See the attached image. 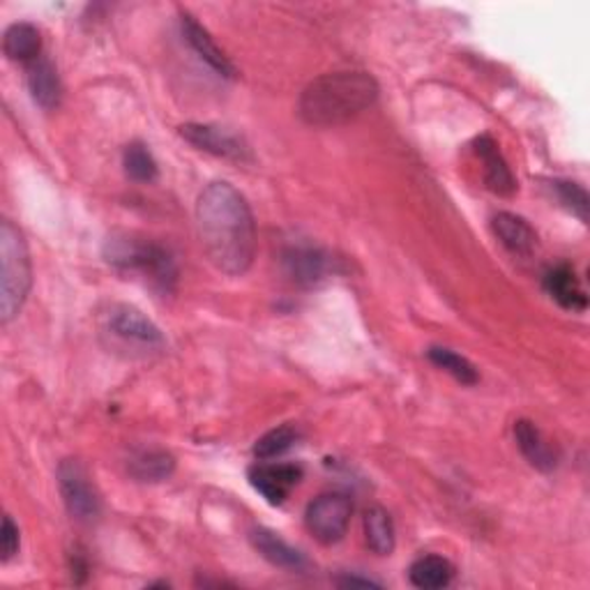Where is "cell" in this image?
<instances>
[{
	"label": "cell",
	"instance_id": "cell-1",
	"mask_svg": "<svg viewBox=\"0 0 590 590\" xmlns=\"http://www.w3.org/2000/svg\"><path fill=\"white\" fill-rule=\"evenodd\" d=\"M196 227L210 264L229 277H243L256 256V225L247 198L231 182H210L196 201Z\"/></svg>",
	"mask_w": 590,
	"mask_h": 590
},
{
	"label": "cell",
	"instance_id": "cell-2",
	"mask_svg": "<svg viewBox=\"0 0 590 590\" xmlns=\"http://www.w3.org/2000/svg\"><path fill=\"white\" fill-rule=\"evenodd\" d=\"M379 100V84L367 72H332L313 79L298 100V116L311 127L346 125Z\"/></svg>",
	"mask_w": 590,
	"mask_h": 590
},
{
	"label": "cell",
	"instance_id": "cell-3",
	"mask_svg": "<svg viewBox=\"0 0 590 590\" xmlns=\"http://www.w3.org/2000/svg\"><path fill=\"white\" fill-rule=\"evenodd\" d=\"M104 261L125 274H139L162 295H171L178 286V266L174 254L155 240L116 231L104 240Z\"/></svg>",
	"mask_w": 590,
	"mask_h": 590
},
{
	"label": "cell",
	"instance_id": "cell-4",
	"mask_svg": "<svg viewBox=\"0 0 590 590\" xmlns=\"http://www.w3.org/2000/svg\"><path fill=\"white\" fill-rule=\"evenodd\" d=\"M0 261H3V288H0V313L3 323H10L22 311L33 284L30 252L24 233L10 219L0 225Z\"/></svg>",
	"mask_w": 590,
	"mask_h": 590
},
{
	"label": "cell",
	"instance_id": "cell-5",
	"mask_svg": "<svg viewBox=\"0 0 590 590\" xmlns=\"http://www.w3.org/2000/svg\"><path fill=\"white\" fill-rule=\"evenodd\" d=\"M102 328L106 335L114 337L125 348L141 350V354H151V350L164 348L162 330L145 317V313L132 305L116 303L104 311Z\"/></svg>",
	"mask_w": 590,
	"mask_h": 590
},
{
	"label": "cell",
	"instance_id": "cell-6",
	"mask_svg": "<svg viewBox=\"0 0 590 590\" xmlns=\"http://www.w3.org/2000/svg\"><path fill=\"white\" fill-rule=\"evenodd\" d=\"M354 516V503L344 493H323L307 505L305 526L317 542L330 547L344 540Z\"/></svg>",
	"mask_w": 590,
	"mask_h": 590
},
{
	"label": "cell",
	"instance_id": "cell-7",
	"mask_svg": "<svg viewBox=\"0 0 590 590\" xmlns=\"http://www.w3.org/2000/svg\"><path fill=\"white\" fill-rule=\"evenodd\" d=\"M59 489L72 520H77L79 524H92L98 520L102 512L100 493L77 459L61 461Z\"/></svg>",
	"mask_w": 590,
	"mask_h": 590
},
{
	"label": "cell",
	"instance_id": "cell-8",
	"mask_svg": "<svg viewBox=\"0 0 590 590\" xmlns=\"http://www.w3.org/2000/svg\"><path fill=\"white\" fill-rule=\"evenodd\" d=\"M180 137L192 143L194 148L203 153H210L221 159H231V162H252V151L245 143V139L231 132L229 127H219V125H203V123H188L182 125Z\"/></svg>",
	"mask_w": 590,
	"mask_h": 590
},
{
	"label": "cell",
	"instance_id": "cell-9",
	"mask_svg": "<svg viewBox=\"0 0 590 590\" xmlns=\"http://www.w3.org/2000/svg\"><path fill=\"white\" fill-rule=\"evenodd\" d=\"M305 471L300 464H272V461H264L249 469L247 479L254 487V491L266 498L270 505H284L291 491L300 485Z\"/></svg>",
	"mask_w": 590,
	"mask_h": 590
},
{
	"label": "cell",
	"instance_id": "cell-10",
	"mask_svg": "<svg viewBox=\"0 0 590 590\" xmlns=\"http://www.w3.org/2000/svg\"><path fill=\"white\" fill-rule=\"evenodd\" d=\"M180 26H182V35L188 44L194 49V53L198 59L206 63L215 74L225 79H233L235 77V67L229 61V55L217 47V42L210 37V33L203 28L196 18L188 12H180Z\"/></svg>",
	"mask_w": 590,
	"mask_h": 590
},
{
	"label": "cell",
	"instance_id": "cell-11",
	"mask_svg": "<svg viewBox=\"0 0 590 590\" xmlns=\"http://www.w3.org/2000/svg\"><path fill=\"white\" fill-rule=\"evenodd\" d=\"M284 268L300 286H317L330 272V256L311 245H293L284 252Z\"/></svg>",
	"mask_w": 590,
	"mask_h": 590
},
{
	"label": "cell",
	"instance_id": "cell-12",
	"mask_svg": "<svg viewBox=\"0 0 590 590\" xmlns=\"http://www.w3.org/2000/svg\"><path fill=\"white\" fill-rule=\"evenodd\" d=\"M544 291L551 295V300H556L567 311H586L588 307V295L581 286L579 274L567 264H559L547 270Z\"/></svg>",
	"mask_w": 590,
	"mask_h": 590
},
{
	"label": "cell",
	"instance_id": "cell-13",
	"mask_svg": "<svg viewBox=\"0 0 590 590\" xmlns=\"http://www.w3.org/2000/svg\"><path fill=\"white\" fill-rule=\"evenodd\" d=\"M475 155L485 166L487 188L498 196H512L516 190L514 176L510 171L505 157L501 155V151H498L496 141L489 134H483V137L475 139Z\"/></svg>",
	"mask_w": 590,
	"mask_h": 590
},
{
	"label": "cell",
	"instance_id": "cell-14",
	"mask_svg": "<svg viewBox=\"0 0 590 590\" xmlns=\"http://www.w3.org/2000/svg\"><path fill=\"white\" fill-rule=\"evenodd\" d=\"M249 538H252L254 549L258 553H261V556L270 565L280 567V569H286V572H303V569H307L305 553L298 551L295 547H291L274 530H270V528H254Z\"/></svg>",
	"mask_w": 590,
	"mask_h": 590
},
{
	"label": "cell",
	"instance_id": "cell-15",
	"mask_svg": "<svg viewBox=\"0 0 590 590\" xmlns=\"http://www.w3.org/2000/svg\"><path fill=\"white\" fill-rule=\"evenodd\" d=\"M514 438H516V446H520L522 454L528 459V464L533 469L549 473L559 466L556 450H553V446L544 438V434L535 427V422L516 420Z\"/></svg>",
	"mask_w": 590,
	"mask_h": 590
},
{
	"label": "cell",
	"instance_id": "cell-16",
	"mask_svg": "<svg viewBox=\"0 0 590 590\" xmlns=\"http://www.w3.org/2000/svg\"><path fill=\"white\" fill-rule=\"evenodd\" d=\"M127 471L137 483L157 485L174 475L176 459L171 452H166L162 448H141L129 454Z\"/></svg>",
	"mask_w": 590,
	"mask_h": 590
},
{
	"label": "cell",
	"instance_id": "cell-17",
	"mask_svg": "<svg viewBox=\"0 0 590 590\" xmlns=\"http://www.w3.org/2000/svg\"><path fill=\"white\" fill-rule=\"evenodd\" d=\"M26 81H28L30 98L37 106L44 108V111L59 108L61 98H63V86H61L59 72H55V67L49 59H44L42 55V59L30 63L26 69Z\"/></svg>",
	"mask_w": 590,
	"mask_h": 590
},
{
	"label": "cell",
	"instance_id": "cell-18",
	"mask_svg": "<svg viewBox=\"0 0 590 590\" xmlns=\"http://www.w3.org/2000/svg\"><path fill=\"white\" fill-rule=\"evenodd\" d=\"M496 238L512 252L520 256H530L538 249V233L528 221L514 213H498L491 221Z\"/></svg>",
	"mask_w": 590,
	"mask_h": 590
},
{
	"label": "cell",
	"instance_id": "cell-19",
	"mask_svg": "<svg viewBox=\"0 0 590 590\" xmlns=\"http://www.w3.org/2000/svg\"><path fill=\"white\" fill-rule=\"evenodd\" d=\"M364 542L376 556H390L397 544V530L390 512L381 505H372L362 516Z\"/></svg>",
	"mask_w": 590,
	"mask_h": 590
},
{
	"label": "cell",
	"instance_id": "cell-20",
	"mask_svg": "<svg viewBox=\"0 0 590 590\" xmlns=\"http://www.w3.org/2000/svg\"><path fill=\"white\" fill-rule=\"evenodd\" d=\"M3 51L14 63H35L42 59V35L33 24H12L3 37Z\"/></svg>",
	"mask_w": 590,
	"mask_h": 590
},
{
	"label": "cell",
	"instance_id": "cell-21",
	"mask_svg": "<svg viewBox=\"0 0 590 590\" xmlns=\"http://www.w3.org/2000/svg\"><path fill=\"white\" fill-rule=\"evenodd\" d=\"M409 579L422 590L448 588L454 579V565L448 559L434 556V553L432 556H420L409 569Z\"/></svg>",
	"mask_w": 590,
	"mask_h": 590
},
{
	"label": "cell",
	"instance_id": "cell-22",
	"mask_svg": "<svg viewBox=\"0 0 590 590\" xmlns=\"http://www.w3.org/2000/svg\"><path fill=\"white\" fill-rule=\"evenodd\" d=\"M123 166H125L127 178H132L134 182L151 184L159 176L157 159L153 157L151 151H148V145L141 141H132L129 145H125Z\"/></svg>",
	"mask_w": 590,
	"mask_h": 590
},
{
	"label": "cell",
	"instance_id": "cell-23",
	"mask_svg": "<svg viewBox=\"0 0 590 590\" xmlns=\"http://www.w3.org/2000/svg\"><path fill=\"white\" fill-rule=\"evenodd\" d=\"M427 356L429 360L442 369V372L450 374L452 379H457L461 385H475L479 381V374H477V369L471 360H466L464 356H459L454 354L452 348H442V346H432L427 350Z\"/></svg>",
	"mask_w": 590,
	"mask_h": 590
},
{
	"label": "cell",
	"instance_id": "cell-24",
	"mask_svg": "<svg viewBox=\"0 0 590 590\" xmlns=\"http://www.w3.org/2000/svg\"><path fill=\"white\" fill-rule=\"evenodd\" d=\"M300 440V432L293 427V424H282V427L270 429L268 434H264L261 438L256 440L254 446V457L261 461H270L286 454L295 442Z\"/></svg>",
	"mask_w": 590,
	"mask_h": 590
},
{
	"label": "cell",
	"instance_id": "cell-25",
	"mask_svg": "<svg viewBox=\"0 0 590 590\" xmlns=\"http://www.w3.org/2000/svg\"><path fill=\"white\" fill-rule=\"evenodd\" d=\"M551 184H553V190H556V196H559V201L563 203V206L572 215H577L583 221V225H588V194H586V190L581 188V184L569 182V180H556Z\"/></svg>",
	"mask_w": 590,
	"mask_h": 590
},
{
	"label": "cell",
	"instance_id": "cell-26",
	"mask_svg": "<svg viewBox=\"0 0 590 590\" xmlns=\"http://www.w3.org/2000/svg\"><path fill=\"white\" fill-rule=\"evenodd\" d=\"M0 547H3V563H10L18 553V547H22V535H18V528L12 522V516H3V530H0Z\"/></svg>",
	"mask_w": 590,
	"mask_h": 590
},
{
	"label": "cell",
	"instance_id": "cell-27",
	"mask_svg": "<svg viewBox=\"0 0 590 590\" xmlns=\"http://www.w3.org/2000/svg\"><path fill=\"white\" fill-rule=\"evenodd\" d=\"M337 583L342 588H381L383 583L381 581H374V579H367V577H356V575H346L342 579H337Z\"/></svg>",
	"mask_w": 590,
	"mask_h": 590
}]
</instances>
